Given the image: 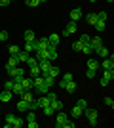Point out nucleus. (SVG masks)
Returning <instances> with one entry per match:
<instances>
[{"label": "nucleus", "instance_id": "f257e3e1", "mask_svg": "<svg viewBox=\"0 0 114 128\" xmlns=\"http://www.w3.org/2000/svg\"><path fill=\"white\" fill-rule=\"evenodd\" d=\"M67 120H69V115H67L63 109H61V111H57V122H55V126H57V128L67 126Z\"/></svg>", "mask_w": 114, "mask_h": 128}, {"label": "nucleus", "instance_id": "f03ea898", "mask_svg": "<svg viewBox=\"0 0 114 128\" xmlns=\"http://www.w3.org/2000/svg\"><path fill=\"white\" fill-rule=\"evenodd\" d=\"M86 117H87V120H89L91 126H97V111H95V109L86 107Z\"/></svg>", "mask_w": 114, "mask_h": 128}, {"label": "nucleus", "instance_id": "7ed1b4c3", "mask_svg": "<svg viewBox=\"0 0 114 128\" xmlns=\"http://www.w3.org/2000/svg\"><path fill=\"white\" fill-rule=\"evenodd\" d=\"M48 48H49L48 36H44V38H38V40H34V52H38V50H48Z\"/></svg>", "mask_w": 114, "mask_h": 128}, {"label": "nucleus", "instance_id": "20e7f679", "mask_svg": "<svg viewBox=\"0 0 114 128\" xmlns=\"http://www.w3.org/2000/svg\"><path fill=\"white\" fill-rule=\"evenodd\" d=\"M101 67H103L105 71H110V69H114V56L110 54V58L107 56V58H103V63H99Z\"/></svg>", "mask_w": 114, "mask_h": 128}, {"label": "nucleus", "instance_id": "39448f33", "mask_svg": "<svg viewBox=\"0 0 114 128\" xmlns=\"http://www.w3.org/2000/svg\"><path fill=\"white\" fill-rule=\"evenodd\" d=\"M38 67H40V75H48V71L51 69V61H49V59L38 61Z\"/></svg>", "mask_w": 114, "mask_h": 128}, {"label": "nucleus", "instance_id": "423d86ee", "mask_svg": "<svg viewBox=\"0 0 114 128\" xmlns=\"http://www.w3.org/2000/svg\"><path fill=\"white\" fill-rule=\"evenodd\" d=\"M78 31V27H76L74 21H71L69 25L65 27V31H63V36H71V34H74V32Z\"/></svg>", "mask_w": 114, "mask_h": 128}, {"label": "nucleus", "instance_id": "0eeeda50", "mask_svg": "<svg viewBox=\"0 0 114 128\" xmlns=\"http://www.w3.org/2000/svg\"><path fill=\"white\" fill-rule=\"evenodd\" d=\"M101 46H103V40H101V36H93L91 40H89V48H91L93 52H95L97 48H101Z\"/></svg>", "mask_w": 114, "mask_h": 128}, {"label": "nucleus", "instance_id": "6e6552de", "mask_svg": "<svg viewBox=\"0 0 114 128\" xmlns=\"http://www.w3.org/2000/svg\"><path fill=\"white\" fill-rule=\"evenodd\" d=\"M59 40H61L59 34H49V36H48V42H49L51 48H57V46H59Z\"/></svg>", "mask_w": 114, "mask_h": 128}, {"label": "nucleus", "instance_id": "1a4fd4ad", "mask_svg": "<svg viewBox=\"0 0 114 128\" xmlns=\"http://www.w3.org/2000/svg\"><path fill=\"white\" fill-rule=\"evenodd\" d=\"M23 92H25V88H23L21 82H13V88H11V94H17V96L21 98L23 96Z\"/></svg>", "mask_w": 114, "mask_h": 128}, {"label": "nucleus", "instance_id": "9d476101", "mask_svg": "<svg viewBox=\"0 0 114 128\" xmlns=\"http://www.w3.org/2000/svg\"><path fill=\"white\" fill-rule=\"evenodd\" d=\"M15 65H19V59H17V56H11V54H10V58H8V61H6L4 69H8V67H15Z\"/></svg>", "mask_w": 114, "mask_h": 128}, {"label": "nucleus", "instance_id": "9b49d317", "mask_svg": "<svg viewBox=\"0 0 114 128\" xmlns=\"http://www.w3.org/2000/svg\"><path fill=\"white\" fill-rule=\"evenodd\" d=\"M15 109H17V111H29V102H25L23 98H19V102H17Z\"/></svg>", "mask_w": 114, "mask_h": 128}, {"label": "nucleus", "instance_id": "f8f14e48", "mask_svg": "<svg viewBox=\"0 0 114 128\" xmlns=\"http://www.w3.org/2000/svg\"><path fill=\"white\" fill-rule=\"evenodd\" d=\"M69 16H71V21H74V23H76V21H78V19L82 17V10H80V8H74V10H72Z\"/></svg>", "mask_w": 114, "mask_h": 128}, {"label": "nucleus", "instance_id": "ddd939ff", "mask_svg": "<svg viewBox=\"0 0 114 128\" xmlns=\"http://www.w3.org/2000/svg\"><path fill=\"white\" fill-rule=\"evenodd\" d=\"M11 96H13V94H11V92H2V94H0V103H8V102H11Z\"/></svg>", "mask_w": 114, "mask_h": 128}, {"label": "nucleus", "instance_id": "4468645a", "mask_svg": "<svg viewBox=\"0 0 114 128\" xmlns=\"http://www.w3.org/2000/svg\"><path fill=\"white\" fill-rule=\"evenodd\" d=\"M33 90L38 92L40 96H44V94H48V92H49V86H46V84H42V86H33Z\"/></svg>", "mask_w": 114, "mask_h": 128}, {"label": "nucleus", "instance_id": "2eb2a0df", "mask_svg": "<svg viewBox=\"0 0 114 128\" xmlns=\"http://www.w3.org/2000/svg\"><path fill=\"white\" fill-rule=\"evenodd\" d=\"M71 80H74V76H72L71 73H65V76L59 80V86H61V88H65V84H67V82H71Z\"/></svg>", "mask_w": 114, "mask_h": 128}, {"label": "nucleus", "instance_id": "dca6fc26", "mask_svg": "<svg viewBox=\"0 0 114 128\" xmlns=\"http://www.w3.org/2000/svg\"><path fill=\"white\" fill-rule=\"evenodd\" d=\"M76 88H78V86H76V82H74V80H71V82H67V84H65V88H63V90L69 92V94H72V92H76Z\"/></svg>", "mask_w": 114, "mask_h": 128}, {"label": "nucleus", "instance_id": "f3484780", "mask_svg": "<svg viewBox=\"0 0 114 128\" xmlns=\"http://www.w3.org/2000/svg\"><path fill=\"white\" fill-rule=\"evenodd\" d=\"M21 84H23V88L25 90H33V78H27V76H23V80H21Z\"/></svg>", "mask_w": 114, "mask_h": 128}, {"label": "nucleus", "instance_id": "a211bd4d", "mask_svg": "<svg viewBox=\"0 0 114 128\" xmlns=\"http://www.w3.org/2000/svg\"><path fill=\"white\" fill-rule=\"evenodd\" d=\"M82 111H84V109H82L80 105H76V107H72V109H71V115H72L74 118H78V117L82 115Z\"/></svg>", "mask_w": 114, "mask_h": 128}, {"label": "nucleus", "instance_id": "6ab92c4d", "mask_svg": "<svg viewBox=\"0 0 114 128\" xmlns=\"http://www.w3.org/2000/svg\"><path fill=\"white\" fill-rule=\"evenodd\" d=\"M42 76H44V84H46V86L51 88V86L55 84V78H53V76H49V75H42Z\"/></svg>", "mask_w": 114, "mask_h": 128}, {"label": "nucleus", "instance_id": "aec40b11", "mask_svg": "<svg viewBox=\"0 0 114 128\" xmlns=\"http://www.w3.org/2000/svg\"><path fill=\"white\" fill-rule=\"evenodd\" d=\"M87 69H93V71H97V69H99V63H97V61H95L93 58H89V59H87Z\"/></svg>", "mask_w": 114, "mask_h": 128}, {"label": "nucleus", "instance_id": "412c9836", "mask_svg": "<svg viewBox=\"0 0 114 128\" xmlns=\"http://www.w3.org/2000/svg\"><path fill=\"white\" fill-rule=\"evenodd\" d=\"M95 52H97V56H99V58H107V56H109V48H105V46L97 48Z\"/></svg>", "mask_w": 114, "mask_h": 128}, {"label": "nucleus", "instance_id": "4be33fe9", "mask_svg": "<svg viewBox=\"0 0 114 128\" xmlns=\"http://www.w3.org/2000/svg\"><path fill=\"white\" fill-rule=\"evenodd\" d=\"M23 50H25V52H34V40L33 42H29V40H25V46H23Z\"/></svg>", "mask_w": 114, "mask_h": 128}, {"label": "nucleus", "instance_id": "5701e85b", "mask_svg": "<svg viewBox=\"0 0 114 128\" xmlns=\"http://www.w3.org/2000/svg\"><path fill=\"white\" fill-rule=\"evenodd\" d=\"M29 56H31L29 52H25V50H19V54H17V59H19V61H27Z\"/></svg>", "mask_w": 114, "mask_h": 128}, {"label": "nucleus", "instance_id": "b1692460", "mask_svg": "<svg viewBox=\"0 0 114 128\" xmlns=\"http://www.w3.org/2000/svg\"><path fill=\"white\" fill-rule=\"evenodd\" d=\"M59 73H61V69H59V67H53V65H51V69L48 71V75L53 76V78H55V76H59Z\"/></svg>", "mask_w": 114, "mask_h": 128}, {"label": "nucleus", "instance_id": "393cba45", "mask_svg": "<svg viewBox=\"0 0 114 128\" xmlns=\"http://www.w3.org/2000/svg\"><path fill=\"white\" fill-rule=\"evenodd\" d=\"M51 107H53L55 111H61V109L65 107V103H63V102H59V100H55V102H51Z\"/></svg>", "mask_w": 114, "mask_h": 128}, {"label": "nucleus", "instance_id": "a878e982", "mask_svg": "<svg viewBox=\"0 0 114 128\" xmlns=\"http://www.w3.org/2000/svg\"><path fill=\"white\" fill-rule=\"evenodd\" d=\"M23 124H25V120H23V118H13V122H11V128H21Z\"/></svg>", "mask_w": 114, "mask_h": 128}, {"label": "nucleus", "instance_id": "bb28decb", "mask_svg": "<svg viewBox=\"0 0 114 128\" xmlns=\"http://www.w3.org/2000/svg\"><path fill=\"white\" fill-rule=\"evenodd\" d=\"M87 23H89V25H95V23H97V14H87Z\"/></svg>", "mask_w": 114, "mask_h": 128}, {"label": "nucleus", "instance_id": "cd10ccee", "mask_svg": "<svg viewBox=\"0 0 114 128\" xmlns=\"http://www.w3.org/2000/svg\"><path fill=\"white\" fill-rule=\"evenodd\" d=\"M44 113H46L48 117H51V115H53V113H55V109H53V107H51V103H48V105L44 107Z\"/></svg>", "mask_w": 114, "mask_h": 128}, {"label": "nucleus", "instance_id": "c85d7f7f", "mask_svg": "<svg viewBox=\"0 0 114 128\" xmlns=\"http://www.w3.org/2000/svg\"><path fill=\"white\" fill-rule=\"evenodd\" d=\"M25 40H29V42L36 40V38H34V31H25Z\"/></svg>", "mask_w": 114, "mask_h": 128}, {"label": "nucleus", "instance_id": "c756f323", "mask_svg": "<svg viewBox=\"0 0 114 128\" xmlns=\"http://www.w3.org/2000/svg\"><path fill=\"white\" fill-rule=\"evenodd\" d=\"M31 75H33V76H38V75H40V67H38V63H36V65H31Z\"/></svg>", "mask_w": 114, "mask_h": 128}, {"label": "nucleus", "instance_id": "7c9ffc66", "mask_svg": "<svg viewBox=\"0 0 114 128\" xmlns=\"http://www.w3.org/2000/svg\"><path fill=\"white\" fill-rule=\"evenodd\" d=\"M33 84H34V86H42V84H44V76H40V75L34 76V78H33Z\"/></svg>", "mask_w": 114, "mask_h": 128}, {"label": "nucleus", "instance_id": "2f4dec72", "mask_svg": "<svg viewBox=\"0 0 114 128\" xmlns=\"http://www.w3.org/2000/svg\"><path fill=\"white\" fill-rule=\"evenodd\" d=\"M89 40H91V36H89V34H82V36H80V42L84 44V46H87V44H89Z\"/></svg>", "mask_w": 114, "mask_h": 128}, {"label": "nucleus", "instance_id": "473e14b6", "mask_svg": "<svg viewBox=\"0 0 114 128\" xmlns=\"http://www.w3.org/2000/svg\"><path fill=\"white\" fill-rule=\"evenodd\" d=\"M25 63H27L29 67H31V65H36V63H38V59L34 58V56H29V58H27V61H25Z\"/></svg>", "mask_w": 114, "mask_h": 128}, {"label": "nucleus", "instance_id": "72a5a7b5", "mask_svg": "<svg viewBox=\"0 0 114 128\" xmlns=\"http://www.w3.org/2000/svg\"><path fill=\"white\" fill-rule=\"evenodd\" d=\"M107 17H109L107 12H99V14H97V21H107Z\"/></svg>", "mask_w": 114, "mask_h": 128}, {"label": "nucleus", "instance_id": "f704fd0d", "mask_svg": "<svg viewBox=\"0 0 114 128\" xmlns=\"http://www.w3.org/2000/svg\"><path fill=\"white\" fill-rule=\"evenodd\" d=\"M11 88H13V78H11V80H6V82H4V90L11 92Z\"/></svg>", "mask_w": 114, "mask_h": 128}, {"label": "nucleus", "instance_id": "c9c22d12", "mask_svg": "<svg viewBox=\"0 0 114 128\" xmlns=\"http://www.w3.org/2000/svg\"><path fill=\"white\" fill-rule=\"evenodd\" d=\"M80 52H82V54H86V56H91V54H93V50L89 48V44H87V46H82V50H80Z\"/></svg>", "mask_w": 114, "mask_h": 128}, {"label": "nucleus", "instance_id": "e433bc0d", "mask_svg": "<svg viewBox=\"0 0 114 128\" xmlns=\"http://www.w3.org/2000/svg\"><path fill=\"white\" fill-rule=\"evenodd\" d=\"M105 78H107V80H112L114 78V69H110V71H105Z\"/></svg>", "mask_w": 114, "mask_h": 128}, {"label": "nucleus", "instance_id": "4c0bfd02", "mask_svg": "<svg viewBox=\"0 0 114 128\" xmlns=\"http://www.w3.org/2000/svg\"><path fill=\"white\" fill-rule=\"evenodd\" d=\"M25 4L31 6V8H36V6L40 4V0H25Z\"/></svg>", "mask_w": 114, "mask_h": 128}, {"label": "nucleus", "instance_id": "58836bf2", "mask_svg": "<svg viewBox=\"0 0 114 128\" xmlns=\"http://www.w3.org/2000/svg\"><path fill=\"white\" fill-rule=\"evenodd\" d=\"M82 46H84V44H82L80 40H76V42L72 44V50H74V52H80V50H82Z\"/></svg>", "mask_w": 114, "mask_h": 128}, {"label": "nucleus", "instance_id": "ea45409f", "mask_svg": "<svg viewBox=\"0 0 114 128\" xmlns=\"http://www.w3.org/2000/svg\"><path fill=\"white\" fill-rule=\"evenodd\" d=\"M8 38H10V34H8V31H0V40H2V42H6Z\"/></svg>", "mask_w": 114, "mask_h": 128}, {"label": "nucleus", "instance_id": "a19ab883", "mask_svg": "<svg viewBox=\"0 0 114 128\" xmlns=\"http://www.w3.org/2000/svg\"><path fill=\"white\" fill-rule=\"evenodd\" d=\"M31 120H36V113H34V111H31L27 115V122H31Z\"/></svg>", "mask_w": 114, "mask_h": 128}, {"label": "nucleus", "instance_id": "79ce46f5", "mask_svg": "<svg viewBox=\"0 0 114 128\" xmlns=\"http://www.w3.org/2000/svg\"><path fill=\"white\" fill-rule=\"evenodd\" d=\"M95 29L97 31H105V21H97L95 23Z\"/></svg>", "mask_w": 114, "mask_h": 128}, {"label": "nucleus", "instance_id": "37998d69", "mask_svg": "<svg viewBox=\"0 0 114 128\" xmlns=\"http://www.w3.org/2000/svg\"><path fill=\"white\" fill-rule=\"evenodd\" d=\"M10 54L11 56H17L19 54V46H10Z\"/></svg>", "mask_w": 114, "mask_h": 128}, {"label": "nucleus", "instance_id": "c03bdc74", "mask_svg": "<svg viewBox=\"0 0 114 128\" xmlns=\"http://www.w3.org/2000/svg\"><path fill=\"white\" fill-rule=\"evenodd\" d=\"M46 98H48V100H49V103H51V102H55V100H57V96H55L53 92H48V96H46Z\"/></svg>", "mask_w": 114, "mask_h": 128}, {"label": "nucleus", "instance_id": "a18cd8bd", "mask_svg": "<svg viewBox=\"0 0 114 128\" xmlns=\"http://www.w3.org/2000/svg\"><path fill=\"white\" fill-rule=\"evenodd\" d=\"M86 76H87V78H95V71H93V69H87L86 71Z\"/></svg>", "mask_w": 114, "mask_h": 128}, {"label": "nucleus", "instance_id": "49530a36", "mask_svg": "<svg viewBox=\"0 0 114 128\" xmlns=\"http://www.w3.org/2000/svg\"><path fill=\"white\" fill-rule=\"evenodd\" d=\"M105 105L107 107H114V100L112 98H107V100H105Z\"/></svg>", "mask_w": 114, "mask_h": 128}, {"label": "nucleus", "instance_id": "de8ad7c7", "mask_svg": "<svg viewBox=\"0 0 114 128\" xmlns=\"http://www.w3.org/2000/svg\"><path fill=\"white\" fill-rule=\"evenodd\" d=\"M76 105H80L82 109H86V107H87V102H86V100H78V103H76Z\"/></svg>", "mask_w": 114, "mask_h": 128}, {"label": "nucleus", "instance_id": "09e8293b", "mask_svg": "<svg viewBox=\"0 0 114 128\" xmlns=\"http://www.w3.org/2000/svg\"><path fill=\"white\" fill-rule=\"evenodd\" d=\"M109 82H110V80H107L105 76H103L101 80H99V84H101V86H109Z\"/></svg>", "mask_w": 114, "mask_h": 128}, {"label": "nucleus", "instance_id": "8fccbe9b", "mask_svg": "<svg viewBox=\"0 0 114 128\" xmlns=\"http://www.w3.org/2000/svg\"><path fill=\"white\" fill-rule=\"evenodd\" d=\"M10 2H11V0H0V6L6 8V6H10Z\"/></svg>", "mask_w": 114, "mask_h": 128}, {"label": "nucleus", "instance_id": "3c124183", "mask_svg": "<svg viewBox=\"0 0 114 128\" xmlns=\"http://www.w3.org/2000/svg\"><path fill=\"white\" fill-rule=\"evenodd\" d=\"M29 124V128H38V122L36 120H31V122H27Z\"/></svg>", "mask_w": 114, "mask_h": 128}, {"label": "nucleus", "instance_id": "603ef678", "mask_svg": "<svg viewBox=\"0 0 114 128\" xmlns=\"http://www.w3.org/2000/svg\"><path fill=\"white\" fill-rule=\"evenodd\" d=\"M76 126V122H69V120H67V128H74Z\"/></svg>", "mask_w": 114, "mask_h": 128}, {"label": "nucleus", "instance_id": "864d4df0", "mask_svg": "<svg viewBox=\"0 0 114 128\" xmlns=\"http://www.w3.org/2000/svg\"><path fill=\"white\" fill-rule=\"evenodd\" d=\"M89 2H97V0H89Z\"/></svg>", "mask_w": 114, "mask_h": 128}, {"label": "nucleus", "instance_id": "5fc2aeb1", "mask_svg": "<svg viewBox=\"0 0 114 128\" xmlns=\"http://www.w3.org/2000/svg\"><path fill=\"white\" fill-rule=\"evenodd\" d=\"M40 2H48V0H40Z\"/></svg>", "mask_w": 114, "mask_h": 128}, {"label": "nucleus", "instance_id": "6e6d98bb", "mask_svg": "<svg viewBox=\"0 0 114 128\" xmlns=\"http://www.w3.org/2000/svg\"><path fill=\"white\" fill-rule=\"evenodd\" d=\"M107 2H114V0H107Z\"/></svg>", "mask_w": 114, "mask_h": 128}, {"label": "nucleus", "instance_id": "4d7b16f0", "mask_svg": "<svg viewBox=\"0 0 114 128\" xmlns=\"http://www.w3.org/2000/svg\"><path fill=\"white\" fill-rule=\"evenodd\" d=\"M0 105H2V103H0Z\"/></svg>", "mask_w": 114, "mask_h": 128}]
</instances>
